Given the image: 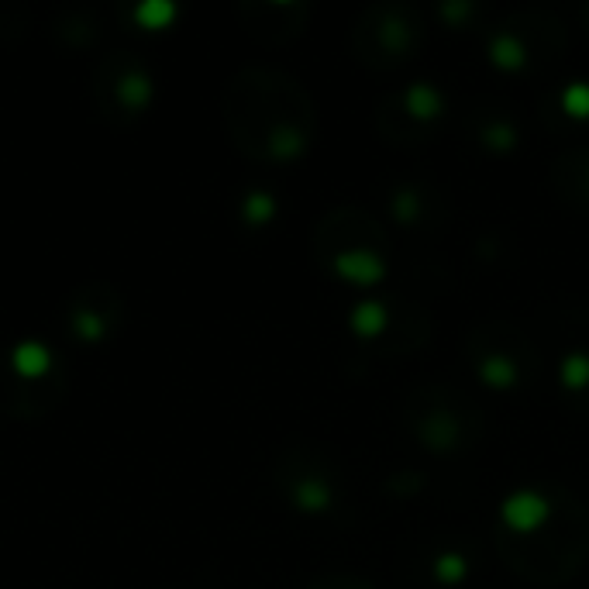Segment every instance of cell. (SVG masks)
I'll list each match as a JSON object with an SVG mask.
<instances>
[{
    "label": "cell",
    "mask_w": 589,
    "mask_h": 589,
    "mask_svg": "<svg viewBox=\"0 0 589 589\" xmlns=\"http://www.w3.org/2000/svg\"><path fill=\"white\" fill-rule=\"evenodd\" d=\"M11 362L21 376H42V372L52 366V355H49V348L38 345V341H21L11 352Z\"/></svg>",
    "instance_id": "cell-9"
},
{
    "label": "cell",
    "mask_w": 589,
    "mask_h": 589,
    "mask_svg": "<svg viewBox=\"0 0 589 589\" xmlns=\"http://www.w3.org/2000/svg\"><path fill=\"white\" fill-rule=\"evenodd\" d=\"M393 211L403 224H414L417 211H421V197H417L414 190H400L397 197H393Z\"/></svg>",
    "instance_id": "cell-17"
},
{
    "label": "cell",
    "mask_w": 589,
    "mask_h": 589,
    "mask_svg": "<svg viewBox=\"0 0 589 589\" xmlns=\"http://www.w3.org/2000/svg\"><path fill=\"white\" fill-rule=\"evenodd\" d=\"M500 517L514 534H534L552 517V500L541 490H514L500 503Z\"/></svg>",
    "instance_id": "cell-1"
},
{
    "label": "cell",
    "mask_w": 589,
    "mask_h": 589,
    "mask_svg": "<svg viewBox=\"0 0 589 589\" xmlns=\"http://www.w3.org/2000/svg\"><path fill=\"white\" fill-rule=\"evenodd\" d=\"M293 503H297L300 510H307V514H321V510H328L331 503H335V493H331V486L324 483V479L310 476L293 486Z\"/></svg>",
    "instance_id": "cell-6"
},
{
    "label": "cell",
    "mask_w": 589,
    "mask_h": 589,
    "mask_svg": "<svg viewBox=\"0 0 589 589\" xmlns=\"http://www.w3.org/2000/svg\"><path fill=\"white\" fill-rule=\"evenodd\" d=\"M173 18H176V4H169V0H149V4L135 7V21L138 25H145L149 31L166 28Z\"/></svg>",
    "instance_id": "cell-13"
},
{
    "label": "cell",
    "mask_w": 589,
    "mask_h": 589,
    "mask_svg": "<svg viewBox=\"0 0 589 589\" xmlns=\"http://www.w3.org/2000/svg\"><path fill=\"white\" fill-rule=\"evenodd\" d=\"M242 214L252 228H262V224H269L276 217V197L273 193H266V190H252L242 204Z\"/></svg>",
    "instance_id": "cell-11"
},
{
    "label": "cell",
    "mask_w": 589,
    "mask_h": 589,
    "mask_svg": "<svg viewBox=\"0 0 589 589\" xmlns=\"http://www.w3.org/2000/svg\"><path fill=\"white\" fill-rule=\"evenodd\" d=\"M266 149L273 159H297V155L307 149V138H304V131L293 128V124H279V128L269 131Z\"/></svg>",
    "instance_id": "cell-8"
},
{
    "label": "cell",
    "mask_w": 589,
    "mask_h": 589,
    "mask_svg": "<svg viewBox=\"0 0 589 589\" xmlns=\"http://www.w3.org/2000/svg\"><path fill=\"white\" fill-rule=\"evenodd\" d=\"M118 93H121V100H124L128 107H142L145 100H149L152 87H149V80H145L142 73H128V76L121 80Z\"/></svg>",
    "instance_id": "cell-16"
},
{
    "label": "cell",
    "mask_w": 589,
    "mask_h": 589,
    "mask_svg": "<svg viewBox=\"0 0 589 589\" xmlns=\"http://www.w3.org/2000/svg\"><path fill=\"white\" fill-rule=\"evenodd\" d=\"M335 273L345 283L355 286H376L386 279V259L372 248H345L335 255Z\"/></svg>",
    "instance_id": "cell-2"
},
{
    "label": "cell",
    "mask_w": 589,
    "mask_h": 589,
    "mask_svg": "<svg viewBox=\"0 0 589 589\" xmlns=\"http://www.w3.org/2000/svg\"><path fill=\"white\" fill-rule=\"evenodd\" d=\"M479 376H483V383L486 386H493V390H510V386L517 383V362L510 359V355H503V352H493V355H486L483 362H479Z\"/></svg>",
    "instance_id": "cell-7"
},
{
    "label": "cell",
    "mask_w": 589,
    "mask_h": 589,
    "mask_svg": "<svg viewBox=\"0 0 589 589\" xmlns=\"http://www.w3.org/2000/svg\"><path fill=\"white\" fill-rule=\"evenodd\" d=\"M490 62L496 69H507V73H514V69H524L527 66V49L524 42L517 35H510V31H500V35L490 38Z\"/></svg>",
    "instance_id": "cell-5"
},
{
    "label": "cell",
    "mask_w": 589,
    "mask_h": 589,
    "mask_svg": "<svg viewBox=\"0 0 589 589\" xmlns=\"http://www.w3.org/2000/svg\"><path fill=\"white\" fill-rule=\"evenodd\" d=\"M562 111L576 121H589V83L586 80H572L562 90Z\"/></svg>",
    "instance_id": "cell-14"
},
{
    "label": "cell",
    "mask_w": 589,
    "mask_h": 589,
    "mask_svg": "<svg viewBox=\"0 0 589 589\" xmlns=\"http://www.w3.org/2000/svg\"><path fill=\"white\" fill-rule=\"evenodd\" d=\"M438 14L445 21H452V25H459L462 18H469V14H472V4H465V0H452V4H441Z\"/></svg>",
    "instance_id": "cell-18"
},
{
    "label": "cell",
    "mask_w": 589,
    "mask_h": 589,
    "mask_svg": "<svg viewBox=\"0 0 589 589\" xmlns=\"http://www.w3.org/2000/svg\"><path fill=\"white\" fill-rule=\"evenodd\" d=\"M348 324H352V331L359 338H376L390 324V310H386V304H379V300H359L352 307V314H348Z\"/></svg>",
    "instance_id": "cell-4"
},
{
    "label": "cell",
    "mask_w": 589,
    "mask_h": 589,
    "mask_svg": "<svg viewBox=\"0 0 589 589\" xmlns=\"http://www.w3.org/2000/svg\"><path fill=\"white\" fill-rule=\"evenodd\" d=\"M558 379H562L565 390L579 393L589 386V355L586 352H569L558 366Z\"/></svg>",
    "instance_id": "cell-10"
},
{
    "label": "cell",
    "mask_w": 589,
    "mask_h": 589,
    "mask_svg": "<svg viewBox=\"0 0 589 589\" xmlns=\"http://www.w3.org/2000/svg\"><path fill=\"white\" fill-rule=\"evenodd\" d=\"M403 107H407V114L414 121H434V118H441V111H445V97H441V90L434 87V83L417 80V83H410L407 93H403Z\"/></svg>",
    "instance_id": "cell-3"
},
{
    "label": "cell",
    "mask_w": 589,
    "mask_h": 589,
    "mask_svg": "<svg viewBox=\"0 0 589 589\" xmlns=\"http://www.w3.org/2000/svg\"><path fill=\"white\" fill-rule=\"evenodd\" d=\"M469 576V558L462 552H441L434 558V579L445 586H455L462 583V579Z\"/></svg>",
    "instance_id": "cell-12"
},
{
    "label": "cell",
    "mask_w": 589,
    "mask_h": 589,
    "mask_svg": "<svg viewBox=\"0 0 589 589\" xmlns=\"http://www.w3.org/2000/svg\"><path fill=\"white\" fill-rule=\"evenodd\" d=\"M483 145L493 152H510L517 145V128L507 121H490L483 128Z\"/></svg>",
    "instance_id": "cell-15"
}]
</instances>
